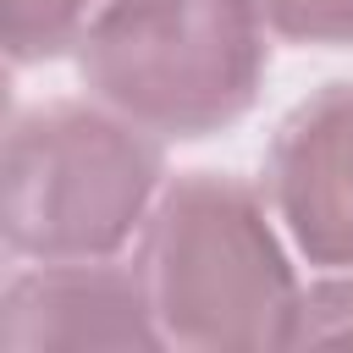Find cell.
Here are the masks:
<instances>
[{
  "mask_svg": "<svg viewBox=\"0 0 353 353\" xmlns=\"http://www.w3.org/2000/svg\"><path fill=\"white\" fill-rule=\"evenodd\" d=\"M138 270L165 342L204 353L292 347L303 292L248 182L193 171L160 188Z\"/></svg>",
  "mask_w": 353,
  "mask_h": 353,
  "instance_id": "cell-1",
  "label": "cell"
},
{
  "mask_svg": "<svg viewBox=\"0 0 353 353\" xmlns=\"http://www.w3.org/2000/svg\"><path fill=\"white\" fill-rule=\"evenodd\" d=\"M149 287L138 265L116 259H39L0 292V353H88L160 347Z\"/></svg>",
  "mask_w": 353,
  "mask_h": 353,
  "instance_id": "cell-4",
  "label": "cell"
},
{
  "mask_svg": "<svg viewBox=\"0 0 353 353\" xmlns=\"http://www.w3.org/2000/svg\"><path fill=\"white\" fill-rule=\"evenodd\" d=\"M292 347H353V270L303 292Z\"/></svg>",
  "mask_w": 353,
  "mask_h": 353,
  "instance_id": "cell-7",
  "label": "cell"
},
{
  "mask_svg": "<svg viewBox=\"0 0 353 353\" xmlns=\"http://www.w3.org/2000/svg\"><path fill=\"white\" fill-rule=\"evenodd\" d=\"M160 199V143L105 99L33 105L0 154V232L22 259H110Z\"/></svg>",
  "mask_w": 353,
  "mask_h": 353,
  "instance_id": "cell-2",
  "label": "cell"
},
{
  "mask_svg": "<svg viewBox=\"0 0 353 353\" xmlns=\"http://www.w3.org/2000/svg\"><path fill=\"white\" fill-rule=\"evenodd\" d=\"M99 0H0V39L6 55L17 66L28 61H50L66 44L83 39V28L94 22Z\"/></svg>",
  "mask_w": 353,
  "mask_h": 353,
  "instance_id": "cell-6",
  "label": "cell"
},
{
  "mask_svg": "<svg viewBox=\"0 0 353 353\" xmlns=\"http://www.w3.org/2000/svg\"><path fill=\"white\" fill-rule=\"evenodd\" d=\"M265 33L259 0H99L77 66L94 99L154 138H204L254 105Z\"/></svg>",
  "mask_w": 353,
  "mask_h": 353,
  "instance_id": "cell-3",
  "label": "cell"
},
{
  "mask_svg": "<svg viewBox=\"0 0 353 353\" xmlns=\"http://www.w3.org/2000/svg\"><path fill=\"white\" fill-rule=\"evenodd\" d=\"M259 17L292 44H353V0H259Z\"/></svg>",
  "mask_w": 353,
  "mask_h": 353,
  "instance_id": "cell-8",
  "label": "cell"
},
{
  "mask_svg": "<svg viewBox=\"0 0 353 353\" xmlns=\"http://www.w3.org/2000/svg\"><path fill=\"white\" fill-rule=\"evenodd\" d=\"M270 204L314 265L353 270V83L303 99L270 143Z\"/></svg>",
  "mask_w": 353,
  "mask_h": 353,
  "instance_id": "cell-5",
  "label": "cell"
}]
</instances>
